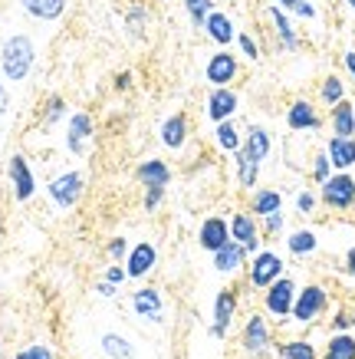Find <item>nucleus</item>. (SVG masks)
Masks as SVG:
<instances>
[{
    "label": "nucleus",
    "mask_w": 355,
    "mask_h": 359,
    "mask_svg": "<svg viewBox=\"0 0 355 359\" xmlns=\"http://www.w3.org/2000/svg\"><path fill=\"white\" fill-rule=\"evenodd\" d=\"M36 66V43L27 33H11L0 43V73L7 83H23Z\"/></svg>",
    "instance_id": "nucleus-1"
},
{
    "label": "nucleus",
    "mask_w": 355,
    "mask_h": 359,
    "mask_svg": "<svg viewBox=\"0 0 355 359\" xmlns=\"http://www.w3.org/2000/svg\"><path fill=\"white\" fill-rule=\"evenodd\" d=\"M86 195V175L79 172V168H66V172L53 175L50 182H46V198L53 201L60 211H73L79 201Z\"/></svg>",
    "instance_id": "nucleus-2"
},
{
    "label": "nucleus",
    "mask_w": 355,
    "mask_h": 359,
    "mask_svg": "<svg viewBox=\"0 0 355 359\" xmlns=\"http://www.w3.org/2000/svg\"><path fill=\"white\" fill-rule=\"evenodd\" d=\"M296 294H300V283L293 280L290 273H283L280 280H273L263 290V313L277 323H286L293 316V304H296Z\"/></svg>",
    "instance_id": "nucleus-3"
},
{
    "label": "nucleus",
    "mask_w": 355,
    "mask_h": 359,
    "mask_svg": "<svg viewBox=\"0 0 355 359\" xmlns=\"http://www.w3.org/2000/svg\"><path fill=\"white\" fill-rule=\"evenodd\" d=\"M329 310V290H326L323 283H306L300 287V294H296V304H293V323H300V327H312V323H319Z\"/></svg>",
    "instance_id": "nucleus-4"
},
{
    "label": "nucleus",
    "mask_w": 355,
    "mask_h": 359,
    "mask_svg": "<svg viewBox=\"0 0 355 359\" xmlns=\"http://www.w3.org/2000/svg\"><path fill=\"white\" fill-rule=\"evenodd\" d=\"M286 273V261H283L280 250L273 248H260L257 254H250V264H247V283L253 290H267L273 280H280Z\"/></svg>",
    "instance_id": "nucleus-5"
},
{
    "label": "nucleus",
    "mask_w": 355,
    "mask_h": 359,
    "mask_svg": "<svg viewBox=\"0 0 355 359\" xmlns=\"http://www.w3.org/2000/svg\"><path fill=\"white\" fill-rule=\"evenodd\" d=\"M319 201H323L329 211H352L355 208V175L352 172H333L319 185Z\"/></svg>",
    "instance_id": "nucleus-6"
},
{
    "label": "nucleus",
    "mask_w": 355,
    "mask_h": 359,
    "mask_svg": "<svg viewBox=\"0 0 355 359\" xmlns=\"http://www.w3.org/2000/svg\"><path fill=\"white\" fill-rule=\"evenodd\" d=\"M240 346L244 353L253 359H263L270 356V349L277 346L273 343V323L267 320V313H250L244 330H240Z\"/></svg>",
    "instance_id": "nucleus-7"
},
{
    "label": "nucleus",
    "mask_w": 355,
    "mask_h": 359,
    "mask_svg": "<svg viewBox=\"0 0 355 359\" xmlns=\"http://www.w3.org/2000/svg\"><path fill=\"white\" fill-rule=\"evenodd\" d=\"M129 306L141 323H155V327H162L165 323V297L155 283H151V287L145 283V287H139V290H132Z\"/></svg>",
    "instance_id": "nucleus-8"
},
{
    "label": "nucleus",
    "mask_w": 355,
    "mask_h": 359,
    "mask_svg": "<svg viewBox=\"0 0 355 359\" xmlns=\"http://www.w3.org/2000/svg\"><path fill=\"white\" fill-rule=\"evenodd\" d=\"M237 112H240L237 89L234 86H211V93H207V99H204V119L211 122V126H217V122L234 119Z\"/></svg>",
    "instance_id": "nucleus-9"
},
{
    "label": "nucleus",
    "mask_w": 355,
    "mask_h": 359,
    "mask_svg": "<svg viewBox=\"0 0 355 359\" xmlns=\"http://www.w3.org/2000/svg\"><path fill=\"white\" fill-rule=\"evenodd\" d=\"M92 135H96V119L86 109H76L66 116V149L73 155H86Z\"/></svg>",
    "instance_id": "nucleus-10"
},
{
    "label": "nucleus",
    "mask_w": 355,
    "mask_h": 359,
    "mask_svg": "<svg viewBox=\"0 0 355 359\" xmlns=\"http://www.w3.org/2000/svg\"><path fill=\"white\" fill-rule=\"evenodd\" d=\"M7 178H11L13 198H17L20 205H27V201L36 195V175H33L27 155H20V152L11 155V162H7Z\"/></svg>",
    "instance_id": "nucleus-11"
},
{
    "label": "nucleus",
    "mask_w": 355,
    "mask_h": 359,
    "mask_svg": "<svg viewBox=\"0 0 355 359\" xmlns=\"http://www.w3.org/2000/svg\"><path fill=\"white\" fill-rule=\"evenodd\" d=\"M155 267H158V248H155V241H135L129 248V257H125L129 280H145L148 273H155Z\"/></svg>",
    "instance_id": "nucleus-12"
},
{
    "label": "nucleus",
    "mask_w": 355,
    "mask_h": 359,
    "mask_svg": "<svg viewBox=\"0 0 355 359\" xmlns=\"http://www.w3.org/2000/svg\"><path fill=\"white\" fill-rule=\"evenodd\" d=\"M230 238L240 241L247 254H257L263 248V231H260V218L257 215H250V211H234L230 215Z\"/></svg>",
    "instance_id": "nucleus-13"
},
{
    "label": "nucleus",
    "mask_w": 355,
    "mask_h": 359,
    "mask_svg": "<svg viewBox=\"0 0 355 359\" xmlns=\"http://www.w3.org/2000/svg\"><path fill=\"white\" fill-rule=\"evenodd\" d=\"M240 76V60L230 50H217L204 63V79L207 86H234V79Z\"/></svg>",
    "instance_id": "nucleus-14"
},
{
    "label": "nucleus",
    "mask_w": 355,
    "mask_h": 359,
    "mask_svg": "<svg viewBox=\"0 0 355 359\" xmlns=\"http://www.w3.org/2000/svg\"><path fill=\"white\" fill-rule=\"evenodd\" d=\"M237 290L224 287V290H217L214 297V316H211V337L214 339H224L234 327V316H237Z\"/></svg>",
    "instance_id": "nucleus-15"
},
{
    "label": "nucleus",
    "mask_w": 355,
    "mask_h": 359,
    "mask_svg": "<svg viewBox=\"0 0 355 359\" xmlns=\"http://www.w3.org/2000/svg\"><path fill=\"white\" fill-rule=\"evenodd\" d=\"M211 264H214V271L217 273H224V277H237L240 271H247V264H250V254L247 248L240 244V241H227L221 250H214L211 254Z\"/></svg>",
    "instance_id": "nucleus-16"
},
{
    "label": "nucleus",
    "mask_w": 355,
    "mask_h": 359,
    "mask_svg": "<svg viewBox=\"0 0 355 359\" xmlns=\"http://www.w3.org/2000/svg\"><path fill=\"white\" fill-rule=\"evenodd\" d=\"M267 20L273 23L277 46H280L283 53H296L302 43H300V33H296V27H293V20H290V11H283V7H277V4H270V7H267Z\"/></svg>",
    "instance_id": "nucleus-17"
},
{
    "label": "nucleus",
    "mask_w": 355,
    "mask_h": 359,
    "mask_svg": "<svg viewBox=\"0 0 355 359\" xmlns=\"http://www.w3.org/2000/svg\"><path fill=\"white\" fill-rule=\"evenodd\" d=\"M227 241H230V221L224 215H207L201 221V228H197V248L214 254V250L224 248Z\"/></svg>",
    "instance_id": "nucleus-18"
},
{
    "label": "nucleus",
    "mask_w": 355,
    "mask_h": 359,
    "mask_svg": "<svg viewBox=\"0 0 355 359\" xmlns=\"http://www.w3.org/2000/svg\"><path fill=\"white\" fill-rule=\"evenodd\" d=\"M286 129L290 132H319L323 129V116L309 99H293L286 106Z\"/></svg>",
    "instance_id": "nucleus-19"
},
{
    "label": "nucleus",
    "mask_w": 355,
    "mask_h": 359,
    "mask_svg": "<svg viewBox=\"0 0 355 359\" xmlns=\"http://www.w3.org/2000/svg\"><path fill=\"white\" fill-rule=\"evenodd\" d=\"M188 135H191V122H188L184 112H172L162 122V129H158V142H162L168 152H181L184 145H188Z\"/></svg>",
    "instance_id": "nucleus-20"
},
{
    "label": "nucleus",
    "mask_w": 355,
    "mask_h": 359,
    "mask_svg": "<svg viewBox=\"0 0 355 359\" xmlns=\"http://www.w3.org/2000/svg\"><path fill=\"white\" fill-rule=\"evenodd\" d=\"M204 36L211 40V43H217L221 50H227V46L237 40V23H234V17L230 13H224V11H211L207 13V20H204Z\"/></svg>",
    "instance_id": "nucleus-21"
},
{
    "label": "nucleus",
    "mask_w": 355,
    "mask_h": 359,
    "mask_svg": "<svg viewBox=\"0 0 355 359\" xmlns=\"http://www.w3.org/2000/svg\"><path fill=\"white\" fill-rule=\"evenodd\" d=\"M172 165L165 162V158H158V155H151V158H145V162H139V168H135V182H139L141 188H168L172 185Z\"/></svg>",
    "instance_id": "nucleus-22"
},
{
    "label": "nucleus",
    "mask_w": 355,
    "mask_h": 359,
    "mask_svg": "<svg viewBox=\"0 0 355 359\" xmlns=\"http://www.w3.org/2000/svg\"><path fill=\"white\" fill-rule=\"evenodd\" d=\"M17 4H20V11L27 17H33V20H40V23L63 20L66 7H69V0H17Z\"/></svg>",
    "instance_id": "nucleus-23"
},
{
    "label": "nucleus",
    "mask_w": 355,
    "mask_h": 359,
    "mask_svg": "<svg viewBox=\"0 0 355 359\" xmlns=\"http://www.w3.org/2000/svg\"><path fill=\"white\" fill-rule=\"evenodd\" d=\"M260 168H263V165H260L257 158H253V155H250L247 149H244V145H240V149L234 152L237 185L244 188V191H253V188H257V182H260Z\"/></svg>",
    "instance_id": "nucleus-24"
},
{
    "label": "nucleus",
    "mask_w": 355,
    "mask_h": 359,
    "mask_svg": "<svg viewBox=\"0 0 355 359\" xmlns=\"http://www.w3.org/2000/svg\"><path fill=\"white\" fill-rule=\"evenodd\" d=\"M247 211L257 215V218H267L273 211H283V191L280 188H253L250 191V201H247Z\"/></svg>",
    "instance_id": "nucleus-25"
},
{
    "label": "nucleus",
    "mask_w": 355,
    "mask_h": 359,
    "mask_svg": "<svg viewBox=\"0 0 355 359\" xmlns=\"http://www.w3.org/2000/svg\"><path fill=\"white\" fill-rule=\"evenodd\" d=\"M329 129L339 139H355V102L352 99H342L329 109Z\"/></svg>",
    "instance_id": "nucleus-26"
},
{
    "label": "nucleus",
    "mask_w": 355,
    "mask_h": 359,
    "mask_svg": "<svg viewBox=\"0 0 355 359\" xmlns=\"http://www.w3.org/2000/svg\"><path fill=\"white\" fill-rule=\"evenodd\" d=\"M244 149L263 165L270 158V152H273V135H270V129H263V126H257V122H250L247 129H244Z\"/></svg>",
    "instance_id": "nucleus-27"
},
{
    "label": "nucleus",
    "mask_w": 355,
    "mask_h": 359,
    "mask_svg": "<svg viewBox=\"0 0 355 359\" xmlns=\"http://www.w3.org/2000/svg\"><path fill=\"white\" fill-rule=\"evenodd\" d=\"M326 155H329V162H333L335 172H352L355 168V139L329 135V142H326Z\"/></svg>",
    "instance_id": "nucleus-28"
},
{
    "label": "nucleus",
    "mask_w": 355,
    "mask_h": 359,
    "mask_svg": "<svg viewBox=\"0 0 355 359\" xmlns=\"http://www.w3.org/2000/svg\"><path fill=\"white\" fill-rule=\"evenodd\" d=\"M99 353L109 359H135V346L125 333H116V330H106L99 333Z\"/></svg>",
    "instance_id": "nucleus-29"
},
{
    "label": "nucleus",
    "mask_w": 355,
    "mask_h": 359,
    "mask_svg": "<svg viewBox=\"0 0 355 359\" xmlns=\"http://www.w3.org/2000/svg\"><path fill=\"white\" fill-rule=\"evenodd\" d=\"M286 250L290 257H312L319 250V234L312 228H296L286 234Z\"/></svg>",
    "instance_id": "nucleus-30"
},
{
    "label": "nucleus",
    "mask_w": 355,
    "mask_h": 359,
    "mask_svg": "<svg viewBox=\"0 0 355 359\" xmlns=\"http://www.w3.org/2000/svg\"><path fill=\"white\" fill-rule=\"evenodd\" d=\"M273 353H277V359H319L316 343H312V339H306V337L283 339V343H277V346H273Z\"/></svg>",
    "instance_id": "nucleus-31"
},
{
    "label": "nucleus",
    "mask_w": 355,
    "mask_h": 359,
    "mask_svg": "<svg viewBox=\"0 0 355 359\" xmlns=\"http://www.w3.org/2000/svg\"><path fill=\"white\" fill-rule=\"evenodd\" d=\"M214 145L221 149L224 155H234L240 145H244V132H240V126H237L234 119L227 122H217L214 126Z\"/></svg>",
    "instance_id": "nucleus-32"
},
{
    "label": "nucleus",
    "mask_w": 355,
    "mask_h": 359,
    "mask_svg": "<svg viewBox=\"0 0 355 359\" xmlns=\"http://www.w3.org/2000/svg\"><path fill=\"white\" fill-rule=\"evenodd\" d=\"M319 359H355V337L352 333H333L326 339Z\"/></svg>",
    "instance_id": "nucleus-33"
},
{
    "label": "nucleus",
    "mask_w": 355,
    "mask_h": 359,
    "mask_svg": "<svg viewBox=\"0 0 355 359\" xmlns=\"http://www.w3.org/2000/svg\"><path fill=\"white\" fill-rule=\"evenodd\" d=\"M342 99H349V96H345V79L335 76V73H329V76L319 83V102L333 109L335 102H342Z\"/></svg>",
    "instance_id": "nucleus-34"
},
{
    "label": "nucleus",
    "mask_w": 355,
    "mask_h": 359,
    "mask_svg": "<svg viewBox=\"0 0 355 359\" xmlns=\"http://www.w3.org/2000/svg\"><path fill=\"white\" fill-rule=\"evenodd\" d=\"M148 11L141 7V4H132L129 11H125V30L132 33V36H141V33L148 30Z\"/></svg>",
    "instance_id": "nucleus-35"
},
{
    "label": "nucleus",
    "mask_w": 355,
    "mask_h": 359,
    "mask_svg": "<svg viewBox=\"0 0 355 359\" xmlns=\"http://www.w3.org/2000/svg\"><path fill=\"white\" fill-rule=\"evenodd\" d=\"M66 116H69V106H66L63 96H50V99H46V106H43V126H46V129H53L56 122H63Z\"/></svg>",
    "instance_id": "nucleus-36"
},
{
    "label": "nucleus",
    "mask_w": 355,
    "mask_h": 359,
    "mask_svg": "<svg viewBox=\"0 0 355 359\" xmlns=\"http://www.w3.org/2000/svg\"><path fill=\"white\" fill-rule=\"evenodd\" d=\"M184 13H188V20L194 23V27H204L207 13L214 11V0H181Z\"/></svg>",
    "instance_id": "nucleus-37"
},
{
    "label": "nucleus",
    "mask_w": 355,
    "mask_h": 359,
    "mask_svg": "<svg viewBox=\"0 0 355 359\" xmlns=\"http://www.w3.org/2000/svg\"><path fill=\"white\" fill-rule=\"evenodd\" d=\"M129 238H122V234H116V238L106 241V257L112 264H125V257H129Z\"/></svg>",
    "instance_id": "nucleus-38"
},
{
    "label": "nucleus",
    "mask_w": 355,
    "mask_h": 359,
    "mask_svg": "<svg viewBox=\"0 0 355 359\" xmlns=\"http://www.w3.org/2000/svg\"><path fill=\"white\" fill-rule=\"evenodd\" d=\"M260 231H263V238H280L283 231H286V215H283V211H273L267 218H260Z\"/></svg>",
    "instance_id": "nucleus-39"
},
{
    "label": "nucleus",
    "mask_w": 355,
    "mask_h": 359,
    "mask_svg": "<svg viewBox=\"0 0 355 359\" xmlns=\"http://www.w3.org/2000/svg\"><path fill=\"white\" fill-rule=\"evenodd\" d=\"M333 172H335V168H333V162H329L326 149H323V152H316V158H312V182H316V185H323Z\"/></svg>",
    "instance_id": "nucleus-40"
},
{
    "label": "nucleus",
    "mask_w": 355,
    "mask_h": 359,
    "mask_svg": "<svg viewBox=\"0 0 355 359\" xmlns=\"http://www.w3.org/2000/svg\"><path fill=\"white\" fill-rule=\"evenodd\" d=\"M329 323H333V333H352V327H355V310H349V306H339Z\"/></svg>",
    "instance_id": "nucleus-41"
},
{
    "label": "nucleus",
    "mask_w": 355,
    "mask_h": 359,
    "mask_svg": "<svg viewBox=\"0 0 355 359\" xmlns=\"http://www.w3.org/2000/svg\"><path fill=\"white\" fill-rule=\"evenodd\" d=\"M165 191H168V188H158V185L145 188V195H141V211H145V215H155L165 201Z\"/></svg>",
    "instance_id": "nucleus-42"
},
{
    "label": "nucleus",
    "mask_w": 355,
    "mask_h": 359,
    "mask_svg": "<svg viewBox=\"0 0 355 359\" xmlns=\"http://www.w3.org/2000/svg\"><path fill=\"white\" fill-rule=\"evenodd\" d=\"M316 208H319V195L312 188H302L300 195H296V211L309 218V215H316Z\"/></svg>",
    "instance_id": "nucleus-43"
},
{
    "label": "nucleus",
    "mask_w": 355,
    "mask_h": 359,
    "mask_svg": "<svg viewBox=\"0 0 355 359\" xmlns=\"http://www.w3.org/2000/svg\"><path fill=\"white\" fill-rule=\"evenodd\" d=\"M13 359H56V356H53V349L46 346V343H30V346L17 349Z\"/></svg>",
    "instance_id": "nucleus-44"
},
{
    "label": "nucleus",
    "mask_w": 355,
    "mask_h": 359,
    "mask_svg": "<svg viewBox=\"0 0 355 359\" xmlns=\"http://www.w3.org/2000/svg\"><path fill=\"white\" fill-rule=\"evenodd\" d=\"M237 46H240V53H244V60H250V63H257L260 60V43L250 36V33H237Z\"/></svg>",
    "instance_id": "nucleus-45"
},
{
    "label": "nucleus",
    "mask_w": 355,
    "mask_h": 359,
    "mask_svg": "<svg viewBox=\"0 0 355 359\" xmlns=\"http://www.w3.org/2000/svg\"><path fill=\"white\" fill-rule=\"evenodd\" d=\"M102 280L116 283V287H122V283L129 280V273H125V264H109L106 273H102Z\"/></svg>",
    "instance_id": "nucleus-46"
},
{
    "label": "nucleus",
    "mask_w": 355,
    "mask_h": 359,
    "mask_svg": "<svg viewBox=\"0 0 355 359\" xmlns=\"http://www.w3.org/2000/svg\"><path fill=\"white\" fill-rule=\"evenodd\" d=\"M293 17H300V20H316L319 11H316V4H312V0H300V4L293 7Z\"/></svg>",
    "instance_id": "nucleus-47"
},
{
    "label": "nucleus",
    "mask_w": 355,
    "mask_h": 359,
    "mask_svg": "<svg viewBox=\"0 0 355 359\" xmlns=\"http://www.w3.org/2000/svg\"><path fill=\"white\" fill-rule=\"evenodd\" d=\"M96 294L102 297V300H116V297H118V287H116V283H109V280H99L96 283Z\"/></svg>",
    "instance_id": "nucleus-48"
},
{
    "label": "nucleus",
    "mask_w": 355,
    "mask_h": 359,
    "mask_svg": "<svg viewBox=\"0 0 355 359\" xmlns=\"http://www.w3.org/2000/svg\"><path fill=\"white\" fill-rule=\"evenodd\" d=\"M342 63H345V73L352 76V83H355V46H349L342 53Z\"/></svg>",
    "instance_id": "nucleus-49"
},
{
    "label": "nucleus",
    "mask_w": 355,
    "mask_h": 359,
    "mask_svg": "<svg viewBox=\"0 0 355 359\" xmlns=\"http://www.w3.org/2000/svg\"><path fill=\"white\" fill-rule=\"evenodd\" d=\"M342 271L349 273V277H355V244L349 250H345V257H342Z\"/></svg>",
    "instance_id": "nucleus-50"
},
{
    "label": "nucleus",
    "mask_w": 355,
    "mask_h": 359,
    "mask_svg": "<svg viewBox=\"0 0 355 359\" xmlns=\"http://www.w3.org/2000/svg\"><path fill=\"white\" fill-rule=\"evenodd\" d=\"M7 109H11V93H7V86L0 83V116H4Z\"/></svg>",
    "instance_id": "nucleus-51"
},
{
    "label": "nucleus",
    "mask_w": 355,
    "mask_h": 359,
    "mask_svg": "<svg viewBox=\"0 0 355 359\" xmlns=\"http://www.w3.org/2000/svg\"><path fill=\"white\" fill-rule=\"evenodd\" d=\"M296 4H300V0H277V7H283V11H290V13H293Z\"/></svg>",
    "instance_id": "nucleus-52"
},
{
    "label": "nucleus",
    "mask_w": 355,
    "mask_h": 359,
    "mask_svg": "<svg viewBox=\"0 0 355 359\" xmlns=\"http://www.w3.org/2000/svg\"><path fill=\"white\" fill-rule=\"evenodd\" d=\"M342 4H345V7H349V11L355 13V0H342Z\"/></svg>",
    "instance_id": "nucleus-53"
},
{
    "label": "nucleus",
    "mask_w": 355,
    "mask_h": 359,
    "mask_svg": "<svg viewBox=\"0 0 355 359\" xmlns=\"http://www.w3.org/2000/svg\"><path fill=\"white\" fill-rule=\"evenodd\" d=\"M227 4H237V0H227Z\"/></svg>",
    "instance_id": "nucleus-54"
}]
</instances>
